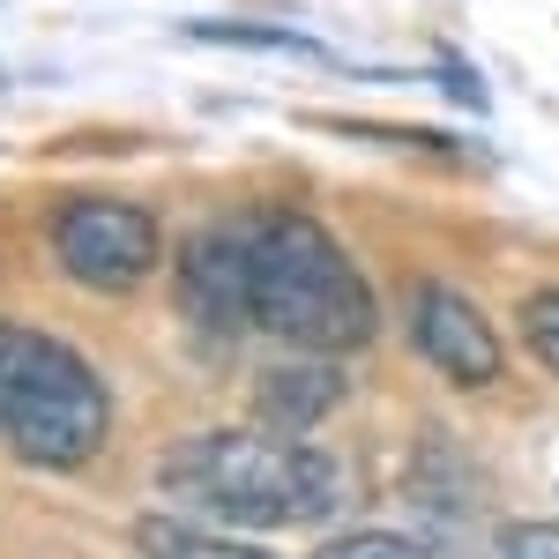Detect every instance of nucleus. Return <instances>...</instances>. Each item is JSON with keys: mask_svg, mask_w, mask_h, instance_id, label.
Instances as JSON below:
<instances>
[{"mask_svg": "<svg viewBox=\"0 0 559 559\" xmlns=\"http://www.w3.org/2000/svg\"><path fill=\"white\" fill-rule=\"evenodd\" d=\"M165 492L216 522H261V530H306L344 515L350 485L336 455L306 448L299 432H202L165 455Z\"/></svg>", "mask_w": 559, "mask_h": 559, "instance_id": "f257e3e1", "label": "nucleus"}, {"mask_svg": "<svg viewBox=\"0 0 559 559\" xmlns=\"http://www.w3.org/2000/svg\"><path fill=\"white\" fill-rule=\"evenodd\" d=\"M179 313L210 336L254 321V224H202L179 247Z\"/></svg>", "mask_w": 559, "mask_h": 559, "instance_id": "39448f33", "label": "nucleus"}, {"mask_svg": "<svg viewBox=\"0 0 559 559\" xmlns=\"http://www.w3.org/2000/svg\"><path fill=\"white\" fill-rule=\"evenodd\" d=\"M522 344L559 373V284H545V292H530V299H522Z\"/></svg>", "mask_w": 559, "mask_h": 559, "instance_id": "1a4fd4ad", "label": "nucleus"}, {"mask_svg": "<svg viewBox=\"0 0 559 559\" xmlns=\"http://www.w3.org/2000/svg\"><path fill=\"white\" fill-rule=\"evenodd\" d=\"M134 545L150 559H269L261 545H239V537H216L202 522H173V515H142L134 522Z\"/></svg>", "mask_w": 559, "mask_h": 559, "instance_id": "6e6552de", "label": "nucleus"}, {"mask_svg": "<svg viewBox=\"0 0 559 559\" xmlns=\"http://www.w3.org/2000/svg\"><path fill=\"white\" fill-rule=\"evenodd\" d=\"M411 344H418V358L432 373H448L455 388H485V381H500V366H508L492 321L455 284H418L411 292Z\"/></svg>", "mask_w": 559, "mask_h": 559, "instance_id": "423d86ee", "label": "nucleus"}, {"mask_svg": "<svg viewBox=\"0 0 559 559\" xmlns=\"http://www.w3.org/2000/svg\"><path fill=\"white\" fill-rule=\"evenodd\" d=\"M313 559H432L426 545H411V537H381V530H350V537H329Z\"/></svg>", "mask_w": 559, "mask_h": 559, "instance_id": "9b49d317", "label": "nucleus"}, {"mask_svg": "<svg viewBox=\"0 0 559 559\" xmlns=\"http://www.w3.org/2000/svg\"><path fill=\"white\" fill-rule=\"evenodd\" d=\"M45 247H52V261H60L68 284L120 299V292H134V284L157 269L165 231H157V216L142 210V202H120V194H75V202L52 210Z\"/></svg>", "mask_w": 559, "mask_h": 559, "instance_id": "20e7f679", "label": "nucleus"}, {"mask_svg": "<svg viewBox=\"0 0 559 559\" xmlns=\"http://www.w3.org/2000/svg\"><path fill=\"white\" fill-rule=\"evenodd\" d=\"M500 559H559V522H515L500 537Z\"/></svg>", "mask_w": 559, "mask_h": 559, "instance_id": "f8f14e48", "label": "nucleus"}, {"mask_svg": "<svg viewBox=\"0 0 559 559\" xmlns=\"http://www.w3.org/2000/svg\"><path fill=\"white\" fill-rule=\"evenodd\" d=\"M254 329L321 358H350L373 344L381 306L366 292L358 261L329 239V224L276 210L254 216Z\"/></svg>", "mask_w": 559, "mask_h": 559, "instance_id": "f03ea898", "label": "nucleus"}, {"mask_svg": "<svg viewBox=\"0 0 559 559\" xmlns=\"http://www.w3.org/2000/svg\"><path fill=\"white\" fill-rule=\"evenodd\" d=\"M112 403L90 358L38 329H0V432L38 471H83L105 448Z\"/></svg>", "mask_w": 559, "mask_h": 559, "instance_id": "7ed1b4c3", "label": "nucleus"}, {"mask_svg": "<svg viewBox=\"0 0 559 559\" xmlns=\"http://www.w3.org/2000/svg\"><path fill=\"white\" fill-rule=\"evenodd\" d=\"M336 403H344V373L321 350H306V366H276V373L254 381V411L269 432H306L313 418H329Z\"/></svg>", "mask_w": 559, "mask_h": 559, "instance_id": "0eeeda50", "label": "nucleus"}, {"mask_svg": "<svg viewBox=\"0 0 559 559\" xmlns=\"http://www.w3.org/2000/svg\"><path fill=\"white\" fill-rule=\"evenodd\" d=\"M194 38H210V45H247V52H306V60H321V45L292 38V31H247V23H194Z\"/></svg>", "mask_w": 559, "mask_h": 559, "instance_id": "9d476101", "label": "nucleus"}]
</instances>
